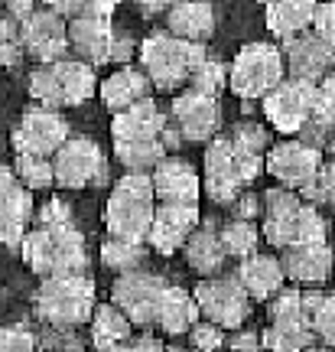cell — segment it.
Returning a JSON list of instances; mask_svg holds the SVG:
<instances>
[{
  "mask_svg": "<svg viewBox=\"0 0 335 352\" xmlns=\"http://www.w3.org/2000/svg\"><path fill=\"white\" fill-rule=\"evenodd\" d=\"M20 245H23L26 264L39 277L85 274L88 267L85 239L75 232L72 219H65V222H39V228H26Z\"/></svg>",
  "mask_w": 335,
  "mask_h": 352,
  "instance_id": "cell-1",
  "label": "cell"
},
{
  "mask_svg": "<svg viewBox=\"0 0 335 352\" xmlns=\"http://www.w3.org/2000/svg\"><path fill=\"white\" fill-rule=\"evenodd\" d=\"M264 239L273 248H290V245H310V241H325V219L323 212L303 202L293 189H270L264 202Z\"/></svg>",
  "mask_w": 335,
  "mask_h": 352,
  "instance_id": "cell-2",
  "label": "cell"
},
{
  "mask_svg": "<svg viewBox=\"0 0 335 352\" xmlns=\"http://www.w3.org/2000/svg\"><path fill=\"white\" fill-rule=\"evenodd\" d=\"M205 59V46L202 43H186L176 39L173 33H150L140 43V72L147 82L160 91H176L189 82V72Z\"/></svg>",
  "mask_w": 335,
  "mask_h": 352,
  "instance_id": "cell-3",
  "label": "cell"
},
{
  "mask_svg": "<svg viewBox=\"0 0 335 352\" xmlns=\"http://www.w3.org/2000/svg\"><path fill=\"white\" fill-rule=\"evenodd\" d=\"M261 170V153L241 151L231 138H215L205 151V196L218 206H231Z\"/></svg>",
  "mask_w": 335,
  "mask_h": 352,
  "instance_id": "cell-4",
  "label": "cell"
},
{
  "mask_svg": "<svg viewBox=\"0 0 335 352\" xmlns=\"http://www.w3.org/2000/svg\"><path fill=\"white\" fill-rule=\"evenodd\" d=\"M153 209H157V199H153L150 173H127L114 186L111 199L104 206V228L111 239L143 241Z\"/></svg>",
  "mask_w": 335,
  "mask_h": 352,
  "instance_id": "cell-5",
  "label": "cell"
},
{
  "mask_svg": "<svg viewBox=\"0 0 335 352\" xmlns=\"http://www.w3.org/2000/svg\"><path fill=\"white\" fill-rule=\"evenodd\" d=\"M95 310V284L85 274L46 277L36 290V314L56 327H78Z\"/></svg>",
  "mask_w": 335,
  "mask_h": 352,
  "instance_id": "cell-6",
  "label": "cell"
},
{
  "mask_svg": "<svg viewBox=\"0 0 335 352\" xmlns=\"http://www.w3.org/2000/svg\"><path fill=\"white\" fill-rule=\"evenodd\" d=\"M284 78V56L270 43H248L235 56L231 69L224 72V85L235 91L238 98L254 101L264 98L277 82Z\"/></svg>",
  "mask_w": 335,
  "mask_h": 352,
  "instance_id": "cell-7",
  "label": "cell"
},
{
  "mask_svg": "<svg viewBox=\"0 0 335 352\" xmlns=\"http://www.w3.org/2000/svg\"><path fill=\"white\" fill-rule=\"evenodd\" d=\"M316 95H319L316 82H303V78L286 76L264 95V118L280 134H297L299 127L310 121L312 108H316Z\"/></svg>",
  "mask_w": 335,
  "mask_h": 352,
  "instance_id": "cell-8",
  "label": "cell"
},
{
  "mask_svg": "<svg viewBox=\"0 0 335 352\" xmlns=\"http://www.w3.org/2000/svg\"><path fill=\"white\" fill-rule=\"evenodd\" d=\"M52 164V183L65 189H85L91 183H104L108 164L98 144L88 138H69L59 151L49 157Z\"/></svg>",
  "mask_w": 335,
  "mask_h": 352,
  "instance_id": "cell-9",
  "label": "cell"
},
{
  "mask_svg": "<svg viewBox=\"0 0 335 352\" xmlns=\"http://www.w3.org/2000/svg\"><path fill=\"white\" fill-rule=\"evenodd\" d=\"M192 300L199 307V314L215 323V327L222 329H238L244 320H248V310H251V297L241 290L235 277H205L196 294H192Z\"/></svg>",
  "mask_w": 335,
  "mask_h": 352,
  "instance_id": "cell-10",
  "label": "cell"
},
{
  "mask_svg": "<svg viewBox=\"0 0 335 352\" xmlns=\"http://www.w3.org/2000/svg\"><path fill=\"white\" fill-rule=\"evenodd\" d=\"M163 277L150 274V271H121L117 280L111 287V303L127 316L130 327H150L153 323V314H157V303H160L163 294Z\"/></svg>",
  "mask_w": 335,
  "mask_h": 352,
  "instance_id": "cell-11",
  "label": "cell"
},
{
  "mask_svg": "<svg viewBox=\"0 0 335 352\" xmlns=\"http://www.w3.org/2000/svg\"><path fill=\"white\" fill-rule=\"evenodd\" d=\"M20 46L39 65H52V63H59V59H65V52H69L65 16H59L49 7L26 13L23 20H20Z\"/></svg>",
  "mask_w": 335,
  "mask_h": 352,
  "instance_id": "cell-12",
  "label": "cell"
},
{
  "mask_svg": "<svg viewBox=\"0 0 335 352\" xmlns=\"http://www.w3.org/2000/svg\"><path fill=\"white\" fill-rule=\"evenodd\" d=\"M69 140V121L59 111L49 108H33L20 118L13 127V151L33 153V157H52V153Z\"/></svg>",
  "mask_w": 335,
  "mask_h": 352,
  "instance_id": "cell-13",
  "label": "cell"
},
{
  "mask_svg": "<svg viewBox=\"0 0 335 352\" xmlns=\"http://www.w3.org/2000/svg\"><path fill=\"white\" fill-rule=\"evenodd\" d=\"M323 164H325L323 151H316V147L303 144V140H284V144H277V147L267 151L264 170L284 189H299L310 183Z\"/></svg>",
  "mask_w": 335,
  "mask_h": 352,
  "instance_id": "cell-14",
  "label": "cell"
},
{
  "mask_svg": "<svg viewBox=\"0 0 335 352\" xmlns=\"http://www.w3.org/2000/svg\"><path fill=\"white\" fill-rule=\"evenodd\" d=\"M199 228V206H179V202H157L153 219L147 228V245L157 254H176L186 239Z\"/></svg>",
  "mask_w": 335,
  "mask_h": 352,
  "instance_id": "cell-15",
  "label": "cell"
},
{
  "mask_svg": "<svg viewBox=\"0 0 335 352\" xmlns=\"http://www.w3.org/2000/svg\"><path fill=\"white\" fill-rule=\"evenodd\" d=\"M65 39L69 50H75V59L88 65L108 63L114 43V26L111 16H98V13H78L65 20Z\"/></svg>",
  "mask_w": 335,
  "mask_h": 352,
  "instance_id": "cell-16",
  "label": "cell"
},
{
  "mask_svg": "<svg viewBox=\"0 0 335 352\" xmlns=\"http://www.w3.org/2000/svg\"><path fill=\"white\" fill-rule=\"evenodd\" d=\"M150 186L157 202H179V206H199L202 179L196 166L179 157H163L160 164L150 170Z\"/></svg>",
  "mask_w": 335,
  "mask_h": 352,
  "instance_id": "cell-17",
  "label": "cell"
},
{
  "mask_svg": "<svg viewBox=\"0 0 335 352\" xmlns=\"http://www.w3.org/2000/svg\"><path fill=\"white\" fill-rule=\"evenodd\" d=\"M284 69L290 78H303V82H319L329 76L332 69V46L319 39L316 33H299V36L284 39Z\"/></svg>",
  "mask_w": 335,
  "mask_h": 352,
  "instance_id": "cell-18",
  "label": "cell"
},
{
  "mask_svg": "<svg viewBox=\"0 0 335 352\" xmlns=\"http://www.w3.org/2000/svg\"><path fill=\"white\" fill-rule=\"evenodd\" d=\"M173 118L176 127L186 140H211L215 131L222 127V111H218V101L211 95H202L196 88H186L173 98Z\"/></svg>",
  "mask_w": 335,
  "mask_h": 352,
  "instance_id": "cell-19",
  "label": "cell"
},
{
  "mask_svg": "<svg viewBox=\"0 0 335 352\" xmlns=\"http://www.w3.org/2000/svg\"><path fill=\"white\" fill-rule=\"evenodd\" d=\"M280 261V271H284V280H293L297 287L316 290L329 280V267H332V252L325 241H310V245H290L284 248V258Z\"/></svg>",
  "mask_w": 335,
  "mask_h": 352,
  "instance_id": "cell-20",
  "label": "cell"
},
{
  "mask_svg": "<svg viewBox=\"0 0 335 352\" xmlns=\"http://www.w3.org/2000/svg\"><path fill=\"white\" fill-rule=\"evenodd\" d=\"M166 134V118L153 98H140L137 104L114 114L111 138L114 140H153Z\"/></svg>",
  "mask_w": 335,
  "mask_h": 352,
  "instance_id": "cell-21",
  "label": "cell"
},
{
  "mask_svg": "<svg viewBox=\"0 0 335 352\" xmlns=\"http://www.w3.org/2000/svg\"><path fill=\"white\" fill-rule=\"evenodd\" d=\"M166 33L186 43H205L215 33V10L209 0H179L166 10Z\"/></svg>",
  "mask_w": 335,
  "mask_h": 352,
  "instance_id": "cell-22",
  "label": "cell"
},
{
  "mask_svg": "<svg viewBox=\"0 0 335 352\" xmlns=\"http://www.w3.org/2000/svg\"><path fill=\"white\" fill-rule=\"evenodd\" d=\"M235 280L241 284V290L248 294L251 300H270L273 294L284 287V271H280V261L273 254L254 252L248 258H241Z\"/></svg>",
  "mask_w": 335,
  "mask_h": 352,
  "instance_id": "cell-23",
  "label": "cell"
},
{
  "mask_svg": "<svg viewBox=\"0 0 335 352\" xmlns=\"http://www.w3.org/2000/svg\"><path fill=\"white\" fill-rule=\"evenodd\" d=\"M33 219V196L30 189L13 183L10 189L0 192V241L3 245H20Z\"/></svg>",
  "mask_w": 335,
  "mask_h": 352,
  "instance_id": "cell-24",
  "label": "cell"
},
{
  "mask_svg": "<svg viewBox=\"0 0 335 352\" xmlns=\"http://www.w3.org/2000/svg\"><path fill=\"white\" fill-rule=\"evenodd\" d=\"M153 323L163 329V333H189L192 323H199V307L192 300V294L183 287H163L160 303H157V314H153Z\"/></svg>",
  "mask_w": 335,
  "mask_h": 352,
  "instance_id": "cell-25",
  "label": "cell"
},
{
  "mask_svg": "<svg viewBox=\"0 0 335 352\" xmlns=\"http://www.w3.org/2000/svg\"><path fill=\"white\" fill-rule=\"evenodd\" d=\"M147 91H150L147 76L140 69H130V65H121L117 72H111V76L101 82V101L114 114L137 104L140 98H147Z\"/></svg>",
  "mask_w": 335,
  "mask_h": 352,
  "instance_id": "cell-26",
  "label": "cell"
},
{
  "mask_svg": "<svg viewBox=\"0 0 335 352\" xmlns=\"http://www.w3.org/2000/svg\"><path fill=\"white\" fill-rule=\"evenodd\" d=\"M319 0H273L267 3V30L277 39H290L306 33L312 23V10Z\"/></svg>",
  "mask_w": 335,
  "mask_h": 352,
  "instance_id": "cell-27",
  "label": "cell"
},
{
  "mask_svg": "<svg viewBox=\"0 0 335 352\" xmlns=\"http://www.w3.org/2000/svg\"><path fill=\"white\" fill-rule=\"evenodd\" d=\"M52 72L62 85V101L65 104H85L95 91H98V76H95V65L82 63V59H59L52 63Z\"/></svg>",
  "mask_w": 335,
  "mask_h": 352,
  "instance_id": "cell-28",
  "label": "cell"
},
{
  "mask_svg": "<svg viewBox=\"0 0 335 352\" xmlns=\"http://www.w3.org/2000/svg\"><path fill=\"white\" fill-rule=\"evenodd\" d=\"M170 144H173V138L166 131L163 138H153V140H114V153H117V160L130 173H150L166 157Z\"/></svg>",
  "mask_w": 335,
  "mask_h": 352,
  "instance_id": "cell-29",
  "label": "cell"
},
{
  "mask_svg": "<svg viewBox=\"0 0 335 352\" xmlns=\"http://www.w3.org/2000/svg\"><path fill=\"white\" fill-rule=\"evenodd\" d=\"M91 340L98 346V352L104 349H121L130 336V323H127V316L114 307V303H101L91 310Z\"/></svg>",
  "mask_w": 335,
  "mask_h": 352,
  "instance_id": "cell-30",
  "label": "cell"
},
{
  "mask_svg": "<svg viewBox=\"0 0 335 352\" xmlns=\"http://www.w3.org/2000/svg\"><path fill=\"white\" fill-rule=\"evenodd\" d=\"M183 248H186V261L196 274L211 277V274L222 271L224 252H222V245H218V232H211V228H196V232L186 239Z\"/></svg>",
  "mask_w": 335,
  "mask_h": 352,
  "instance_id": "cell-31",
  "label": "cell"
},
{
  "mask_svg": "<svg viewBox=\"0 0 335 352\" xmlns=\"http://www.w3.org/2000/svg\"><path fill=\"white\" fill-rule=\"evenodd\" d=\"M303 320L323 346L335 342V297L316 290H303Z\"/></svg>",
  "mask_w": 335,
  "mask_h": 352,
  "instance_id": "cell-32",
  "label": "cell"
},
{
  "mask_svg": "<svg viewBox=\"0 0 335 352\" xmlns=\"http://www.w3.org/2000/svg\"><path fill=\"white\" fill-rule=\"evenodd\" d=\"M312 342L316 336L310 333L306 320H270V327L261 336V346L267 352H303Z\"/></svg>",
  "mask_w": 335,
  "mask_h": 352,
  "instance_id": "cell-33",
  "label": "cell"
},
{
  "mask_svg": "<svg viewBox=\"0 0 335 352\" xmlns=\"http://www.w3.org/2000/svg\"><path fill=\"white\" fill-rule=\"evenodd\" d=\"M218 245H222L224 258H248V254L257 252V226L248 222V219H231L228 226H222L218 232Z\"/></svg>",
  "mask_w": 335,
  "mask_h": 352,
  "instance_id": "cell-34",
  "label": "cell"
},
{
  "mask_svg": "<svg viewBox=\"0 0 335 352\" xmlns=\"http://www.w3.org/2000/svg\"><path fill=\"white\" fill-rule=\"evenodd\" d=\"M147 258V245L143 241H130V239H111L101 245V261L114 267V271H134L140 267Z\"/></svg>",
  "mask_w": 335,
  "mask_h": 352,
  "instance_id": "cell-35",
  "label": "cell"
},
{
  "mask_svg": "<svg viewBox=\"0 0 335 352\" xmlns=\"http://www.w3.org/2000/svg\"><path fill=\"white\" fill-rule=\"evenodd\" d=\"M16 183L26 189H49L52 186V164L49 157H33V153H16L13 166Z\"/></svg>",
  "mask_w": 335,
  "mask_h": 352,
  "instance_id": "cell-36",
  "label": "cell"
},
{
  "mask_svg": "<svg viewBox=\"0 0 335 352\" xmlns=\"http://www.w3.org/2000/svg\"><path fill=\"white\" fill-rule=\"evenodd\" d=\"M30 95L43 104V108H49V111H56V108H62V85H59V78H56V72H52V65H39V69H33L30 72Z\"/></svg>",
  "mask_w": 335,
  "mask_h": 352,
  "instance_id": "cell-37",
  "label": "cell"
},
{
  "mask_svg": "<svg viewBox=\"0 0 335 352\" xmlns=\"http://www.w3.org/2000/svg\"><path fill=\"white\" fill-rule=\"evenodd\" d=\"M332 192H335V170L332 164H323L306 186H299V199L316 206V209H325V206H332Z\"/></svg>",
  "mask_w": 335,
  "mask_h": 352,
  "instance_id": "cell-38",
  "label": "cell"
},
{
  "mask_svg": "<svg viewBox=\"0 0 335 352\" xmlns=\"http://www.w3.org/2000/svg\"><path fill=\"white\" fill-rule=\"evenodd\" d=\"M224 72H228V69H224L222 63H215V59L205 56V59L189 72V88H196L202 95H211V98H215L224 88Z\"/></svg>",
  "mask_w": 335,
  "mask_h": 352,
  "instance_id": "cell-39",
  "label": "cell"
},
{
  "mask_svg": "<svg viewBox=\"0 0 335 352\" xmlns=\"http://www.w3.org/2000/svg\"><path fill=\"white\" fill-rule=\"evenodd\" d=\"M267 314H270V320H303V290L299 287H280L270 297Z\"/></svg>",
  "mask_w": 335,
  "mask_h": 352,
  "instance_id": "cell-40",
  "label": "cell"
},
{
  "mask_svg": "<svg viewBox=\"0 0 335 352\" xmlns=\"http://www.w3.org/2000/svg\"><path fill=\"white\" fill-rule=\"evenodd\" d=\"M23 56L20 46V26L13 20H0V65H16Z\"/></svg>",
  "mask_w": 335,
  "mask_h": 352,
  "instance_id": "cell-41",
  "label": "cell"
},
{
  "mask_svg": "<svg viewBox=\"0 0 335 352\" xmlns=\"http://www.w3.org/2000/svg\"><path fill=\"white\" fill-rule=\"evenodd\" d=\"M310 33H316V36L325 39L329 46H335V3L332 0H319V3H316Z\"/></svg>",
  "mask_w": 335,
  "mask_h": 352,
  "instance_id": "cell-42",
  "label": "cell"
},
{
  "mask_svg": "<svg viewBox=\"0 0 335 352\" xmlns=\"http://www.w3.org/2000/svg\"><path fill=\"white\" fill-rule=\"evenodd\" d=\"M231 140H235L241 151L248 153H261L267 147V131L261 124H254V121H241V124L231 131Z\"/></svg>",
  "mask_w": 335,
  "mask_h": 352,
  "instance_id": "cell-43",
  "label": "cell"
},
{
  "mask_svg": "<svg viewBox=\"0 0 335 352\" xmlns=\"http://www.w3.org/2000/svg\"><path fill=\"white\" fill-rule=\"evenodd\" d=\"M189 340H192V346H196V352H218L224 342V333L222 327H215V323H192V329H189Z\"/></svg>",
  "mask_w": 335,
  "mask_h": 352,
  "instance_id": "cell-44",
  "label": "cell"
},
{
  "mask_svg": "<svg viewBox=\"0 0 335 352\" xmlns=\"http://www.w3.org/2000/svg\"><path fill=\"white\" fill-rule=\"evenodd\" d=\"M0 352H36V340L26 327H0Z\"/></svg>",
  "mask_w": 335,
  "mask_h": 352,
  "instance_id": "cell-45",
  "label": "cell"
},
{
  "mask_svg": "<svg viewBox=\"0 0 335 352\" xmlns=\"http://www.w3.org/2000/svg\"><path fill=\"white\" fill-rule=\"evenodd\" d=\"M130 56H134V39L130 36H117L114 33V43H111V56H108V63H130Z\"/></svg>",
  "mask_w": 335,
  "mask_h": 352,
  "instance_id": "cell-46",
  "label": "cell"
},
{
  "mask_svg": "<svg viewBox=\"0 0 335 352\" xmlns=\"http://www.w3.org/2000/svg\"><path fill=\"white\" fill-rule=\"evenodd\" d=\"M46 7H49V10H56L59 16H65V20H69V16H78V13L85 10L88 0H46Z\"/></svg>",
  "mask_w": 335,
  "mask_h": 352,
  "instance_id": "cell-47",
  "label": "cell"
},
{
  "mask_svg": "<svg viewBox=\"0 0 335 352\" xmlns=\"http://www.w3.org/2000/svg\"><path fill=\"white\" fill-rule=\"evenodd\" d=\"M121 352H163V346L153 336H143V340H134L130 346H121Z\"/></svg>",
  "mask_w": 335,
  "mask_h": 352,
  "instance_id": "cell-48",
  "label": "cell"
},
{
  "mask_svg": "<svg viewBox=\"0 0 335 352\" xmlns=\"http://www.w3.org/2000/svg\"><path fill=\"white\" fill-rule=\"evenodd\" d=\"M231 349H238V352H257V349H261V340H257V336H241V340L231 342Z\"/></svg>",
  "mask_w": 335,
  "mask_h": 352,
  "instance_id": "cell-49",
  "label": "cell"
},
{
  "mask_svg": "<svg viewBox=\"0 0 335 352\" xmlns=\"http://www.w3.org/2000/svg\"><path fill=\"white\" fill-rule=\"evenodd\" d=\"M137 3H140L147 13H160V10H170V7L179 3V0H137Z\"/></svg>",
  "mask_w": 335,
  "mask_h": 352,
  "instance_id": "cell-50",
  "label": "cell"
},
{
  "mask_svg": "<svg viewBox=\"0 0 335 352\" xmlns=\"http://www.w3.org/2000/svg\"><path fill=\"white\" fill-rule=\"evenodd\" d=\"M13 20H23L26 13H33V0H10Z\"/></svg>",
  "mask_w": 335,
  "mask_h": 352,
  "instance_id": "cell-51",
  "label": "cell"
},
{
  "mask_svg": "<svg viewBox=\"0 0 335 352\" xmlns=\"http://www.w3.org/2000/svg\"><path fill=\"white\" fill-rule=\"evenodd\" d=\"M13 183H16V176H13V170L7 164H0V192H3V189H10Z\"/></svg>",
  "mask_w": 335,
  "mask_h": 352,
  "instance_id": "cell-52",
  "label": "cell"
},
{
  "mask_svg": "<svg viewBox=\"0 0 335 352\" xmlns=\"http://www.w3.org/2000/svg\"><path fill=\"white\" fill-rule=\"evenodd\" d=\"M303 352H329V346H310V349H303Z\"/></svg>",
  "mask_w": 335,
  "mask_h": 352,
  "instance_id": "cell-53",
  "label": "cell"
},
{
  "mask_svg": "<svg viewBox=\"0 0 335 352\" xmlns=\"http://www.w3.org/2000/svg\"><path fill=\"white\" fill-rule=\"evenodd\" d=\"M163 352H189V349H163Z\"/></svg>",
  "mask_w": 335,
  "mask_h": 352,
  "instance_id": "cell-54",
  "label": "cell"
},
{
  "mask_svg": "<svg viewBox=\"0 0 335 352\" xmlns=\"http://www.w3.org/2000/svg\"><path fill=\"white\" fill-rule=\"evenodd\" d=\"M261 3H273V0H261Z\"/></svg>",
  "mask_w": 335,
  "mask_h": 352,
  "instance_id": "cell-55",
  "label": "cell"
},
{
  "mask_svg": "<svg viewBox=\"0 0 335 352\" xmlns=\"http://www.w3.org/2000/svg\"><path fill=\"white\" fill-rule=\"evenodd\" d=\"M114 3H117V0H114Z\"/></svg>",
  "mask_w": 335,
  "mask_h": 352,
  "instance_id": "cell-56",
  "label": "cell"
}]
</instances>
